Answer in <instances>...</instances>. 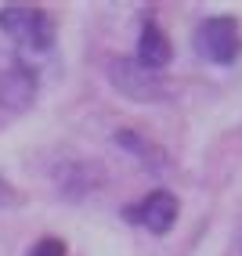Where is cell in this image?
<instances>
[{
	"mask_svg": "<svg viewBox=\"0 0 242 256\" xmlns=\"http://www.w3.org/2000/svg\"><path fill=\"white\" fill-rule=\"evenodd\" d=\"M8 198H11V195H8V192H4V188H0V202H8Z\"/></svg>",
	"mask_w": 242,
	"mask_h": 256,
	"instance_id": "cell-10",
	"label": "cell"
},
{
	"mask_svg": "<svg viewBox=\"0 0 242 256\" xmlns=\"http://www.w3.org/2000/svg\"><path fill=\"white\" fill-rule=\"evenodd\" d=\"M109 80L130 101H163L170 94L163 72H152L134 58H109Z\"/></svg>",
	"mask_w": 242,
	"mask_h": 256,
	"instance_id": "cell-2",
	"label": "cell"
},
{
	"mask_svg": "<svg viewBox=\"0 0 242 256\" xmlns=\"http://www.w3.org/2000/svg\"><path fill=\"white\" fill-rule=\"evenodd\" d=\"M29 256H65V242L62 238H40V242L29 249Z\"/></svg>",
	"mask_w": 242,
	"mask_h": 256,
	"instance_id": "cell-9",
	"label": "cell"
},
{
	"mask_svg": "<svg viewBox=\"0 0 242 256\" xmlns=\"http://www.w3.org/2000/svg\"><path fill=\"white\" fill-rule=\"evenodd\" d=\"M37 90H40V80L26 62H19V58L0 62V108L26 112L33 105V98H37Z\"/></svg>",
	"mask_w": 242,
	"mask_h": 256,
	"instance_id": "cell-4",
	"label": "cell"
},
{
	"mask_svg": "<svg viewBox=\"0 0 242 256\" xmlns=\"http://www.w3.org/2000/svg\"><path fill=\"white\" fill-rule=\"evenodd\" d=\"M119 148H127V152H134V159L141 162L145 170H163L166 166V159H163V152L155 148L152 141H145L141 134H134V130H119L116 138H112Z\"/></svg>",
	"mask_w": 242,
	"mask_h": 256,
	"instance_id": "cell-7",
	"label": "cell"
},
{
	"mask_svg": "<svg viewBox=\"0 0 242 256\" xmlns=\"http://www.w3.org/2000/svg\"><path fill=\"white\" fill-rule=\"evenodd\" d=\"M0 32L22 50L33 54H44L55 44V22L47 18L44 8L33 4H4L0 8Z\"/></svg>",
	"mask_w": 242,
	"mask_h": 256,
	"instance_id": "cell-1",
	"label": "cell"
},
{
	"mask_svg": "<svg viewBox=\"0 0 242 256\" xmlns=\"http://www.w3.org/2000/svg\"><path fill=\"white\" fill-rule=\"evenodd\" d=\"M177 198L170 195V192H163V188H155V192L141 202V206H134V210H127V216L130 220H137V224H145L152 234H166L170 228H174V220H177Z\"/></svg>",
	"mask_w": 242,
	"mask_h": 256,
	"instance_id": "cell-5",
	"label": "cell"
},
{
	"mask_svg": "<svg viewBox=\"0 0 242 256\" xmlns=\"http://www.w3.org/2000/svg\"><path fill=\"white\" fill-rule=\"evenodd\" d=\"M195 50L202 62H213V65H231L242 50V32L238 22L228 18V14H217V18H206L195 29Z\"/></svg>",
	"mask_w": 242,
	"mask_h": 256,
	"instance_id": "cell-3",
	"label": "cell"
},
{
	"mask_svg": "<svg viewBox=\"0 0 242 256\" xmlns=\"http://www.w3.org/2000/svg\"><path fill=\"white\" fill-rule=\"evenodd\" d=\"M170 58H174V47H170L166 32L155 26V22H145L141 26V36H137L134 62H141L145 69H152V72H163L166 65H170Z\"/></svg>",
	"mask_w": 242,
	"mask_h": 256,
	"instance_id": "cell-6",
	"label": "cell"
},
{
	"mask_svg": "<svg viewBox=\"0 0 242 256\" xmlns=\"http://www.w3.org/2000/svg\"><path fill=\"white\" fill-rule=\"evenodd\" d=\"M98 180V170L87 166V162H69L65 170H58V188L65 195H83V192H91V188Z\"/></svg>",
	"mask_w": 242,
	"mask_h": 256,
	"instance_id": "cell-8",
	"label": "cell"
}]
</instances>
